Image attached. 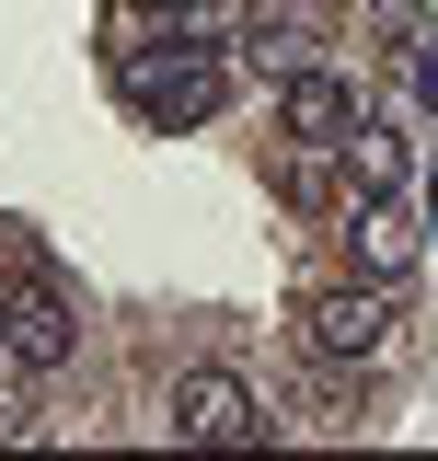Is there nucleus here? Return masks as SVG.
Here are the masks:
<instances>
[{"label":"nucleus","instance_id":"obj_11","mask_svg":"<svg viewBox=\"0 0 438 461\" xmlns=\"http://www.w3.org/2000/svg\"><path fill=\"white\" fill-rule=\"evenodd\" d=\"M0 357H12V300H0Z\"/></svg>","mask_w":438,"mask_h":461},{"label":"nucleus","instance_id":"obj_10","mask_svg":"<svg viewBox=\"0 0 438 461\" xmlns=\"http://www.w3.org/2000/svg\"><path fill=\"white\" fill-rule=\"evenodd\" d=\"M127 12H162V23H185V12H196V0H127Z\"/></svg>","mask_w":438,"mask_h":461},{"label":"nucleus","instance_id":"obj_8","mask_svg":"<svg viewBox=\"0 0 438 461\" xmlns=\"http://www.w3.org/2000/svg\"><path fill=\"white\" fill-rule=\"evenodd\" d=\"M334 150H346V173H358L370 196H392V185H404V127H392V115H358Z\"/></svg>","mask_w":438,"mask_h":461},{"label":"nucleus","instance_id":"obj_7","mask_svg":"<svg viewBox=\"0 0 438 461\" xmlns=\"http://www.w3.org/2000/svg\"><path fill=\"white\" fill-rule=\"evenodd\" d=\"M334 162H346L334 139H288V150H277V196H288V208H334ZM334 220H346V208H334Z\"/></svg>","mask_w":438,"mask_h":461},{"label":"nucleus","instance_id":"obj_5","mask_svg":"<svg viewBox=\"0 0 438 461\" xmlns=\"http://www.w3.org/2000/svg\"><path fill=\"white\" fill-rule=\"evenodd\" d=\"M346 266H358V277H392L404 288V266H415V242H427V230L404 220V208H392V196H358V208H346Z\"/></svg>","mask_w":438,"mask_h":461},{"label":"nucleus","instance_id":"obj_4","mask_svg":"<svg viewBox=\"0 0 438 461\" xmlns=\"http://www.w3.org/2000/svg\"><path fill=\"white\" fill-rule=\"evenodd\" d=\"M358 127V81H334L324 58L277 81V139H346Z\"/></svg>","mask_w":438,"mask_h":461},{"label":"nucleus","instance_id":"obj_6","mask_svg":"<svg viewBox=\"0 0 438 461\" xmlns=\"http://www.w3.org/2000/svg\"><path fill=\"white\" fill-rule=\"evenodd\" d=\"M69 357H81L69 300H58V288H12V369H35V381H47V369H69Z\"/></svg>","mask_w":438,"mask_h":461},{"label":"nucleus","instance_id":"obj_12","mask_svg":"<svg viewBox=\"0 0 438 461\" xmlns=\"http://www.w3.org/2000/svg\"><path fill=\"white\" fill-rule=\"evenodd\" d=\"M312 12H358V0H312Z\"/></svg>","mask_w":438,"mask_h":461},{"label":"nucleus","instance_id":"obj_2","mask_svg":"<svg viewBox=\"0 0 438 461\" xmlns=\"http://www.w3.org/2000/svg\"><path fill=\"white\" fill-rule=\"evenodd\" d=\"M300 346H312L324 369H381L392 346H404V300H392V277L312 288V300H300Z\"/></svg>","mask_w":438,"mask_h":461},{"label":"nucleus","instance_id":"obj_1","mask_svg":"<svg viewBox=\"0 0 438 461\" xmlns=\"http://www.w3.org/2000/svg\"><path fill=\"white\" fill-rule=\"evenodd\" d=\"M115 93H127V115H139L151 139H173V127H208V115L231 104V58H219V47H196V35L115 47Z\"/></svg>","mask_w":438,"mask_h":461},{"label":"nucleus","instance_id":"obj_9","mask_svg":"<svg viewBox=\"0 0 438 461\" xmlns=\"http://www.w3.org/2000/svg\"><path fill=\"white\" fill-rule=\"evenodd\" d=\"M231 58H242L254 81H288V69H312V23H242Z\"/></svg>","mask_w":438,"mask_h":461},{"label":"nucleus","instance_id":"obj_3","mask_svg":"<svg viewBox=\"0 0 438 461\" xmlns=\"http://www.w3.org/2000/svg\"><path fill=\"white\" fill-rule=\"evenodd\" d=\"M173 438L185 450H254L266 438V393L231 381V369H185L173 381Z\"/></svg>","mask_w":438,"mask_h":461}]
</instances>
